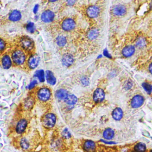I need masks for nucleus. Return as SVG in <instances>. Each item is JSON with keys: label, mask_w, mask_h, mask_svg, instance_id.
<instances>
[{"label": "nucleus", "mask_w": 152, "mask_h": 152, "mask_svg": "<svg viewBox=\"0 0 152 152\" xmlns=\"http://www.w3.org/2000/svg\"><path fill=\"white\" fill-rule=\"evenodd\" d=\"M56 122V115L53 113H48L45 114L42 120V123L44 128L47 129L52 128Z\"/></svg>", "instance_id": "nucleus-1"}, {"label": "nucleus", "mask_w": 152, "mask_h": 152, "mask_svg": "<svg viewBox=\"0 0 152 152\" xmlns=\"http://www.w3.org/2000/svg\"><path fill=\"white\" fill-rule=\"evenodd\" d=\"M37 98L41 102H46L49 101L52 96L51 91L47 87H42L37 92Z\"/></svg>", "instance_id": "nucleus-2"}, {"label": "nucleus", "mask_w": 152, "mask_h": 152, "mask_svg": "<svg viewBox=\"0 0 152 152\" xmlns=\"http://www.w3.org/2000/svg\"><path fill=\"white\" fill-rule=\"evenodd\" d=\"M12 60L17 65H23L26 61L24 53L20 50H16L12 53Z\"/></svg>", "instance_id": "nucleus-3"}, {"label": "nucleus", "mask_w": 152, "mask_h": 152, "mask_svg": "<svg viewBox=\"0 0 152 152\" xmlns=\"http://www.w3.org/2000/svg\"><path fill=\"white\" fill-rule=\"evenodd\" d=\"M145 102L144 97L140 94L134 95L129 102L130 106L133 109H137L142 106Z\"/></svg>", "instance_id": "nucleus-4"}, {"label": "nucleus", "mask_w": 152, "mask_h": 152, "mask_svg": "<svg viewBox=\"0 0 152 152\" xmlns=\"http://www.w3.org/2000/svg\"><path fill=\"white\" fill-rule=\"evenodd\" d=\"M105 99V93L101 88H97L93 94V100L96 104L102 103Z\"/></svg>", "instance_id": "nucleus-5"}, {"label": "nucleus", "mask_w": 152, "mask_h": 152, "mask_svg": "<svg viewBox=\"0 0 152 152\" xmlns=\"http://www.w3.org/2000/svg\"><path fill=\"white\" fill-rule=\"evenodd\" d=\"M28 125V122L26 119L21 118L16 124L15 127V132L18 134H22L26 131Z\"/></svg>", "instance_id": "nucleus-6"}, {"label": "nucleus", "mask_w": 152, "mask_h": 152, "mask_svg": "<svg viewBox=\"0 0 152 152\" xmlns=\"http://www.w3.org/2000/svg\"><path fill=\"white\" fill-rule=\"evenodd\" d=\"M20 44L23 49L28 51L33 48V42L28 37H23L20 40Z\"/></svg>", "instance_id": "nucleus-7"}, {"label": "nucleus", "mask_w": 152, "mask_h": 152, "mask_svg": "<svg viewBox=\"0 0 152 152\" xmlns=\"http://www.w3.org/2000/svg\"><path fill=\"white\" fill-rule=\"evenodd\" d=\"M113 14L115 16L121 17L125 15L126 12V8L125 5L119 4L114 6L112 10Z\"/></svg>", "instance_id": "nucleus-8"}, {"label": "nucleus", "mask_w": 152, "mask_h": 152, "mask_svg": "<svg viewBox=\"0 0 152 152\" xmlns=\"http://www.w3.org/2000/svg\"><path fill=\"white\" fill-rule=\"evenodd\" d=\"M83 148L85 152H94L96 148V144L94 141L87 140L83 142Z\"/></svg>", "instance_id": "nucleus-9"}, {"label": "nucleus", "mask_w": 152, "mask_h": 152, "mask_svg": "<svg viewBox=\"0 0 152 152\" xmlns=\"http://www.w3.org/2000/svg\"><path fill=\"white\" fill-rule=\"evenodd\" d=\"M62 28L63 30L65 31H70L72 30L75 26V23L74 20L72 18H66L65 19L62 24H61Z\"/></svg>", "instance_id": "nucleus-10"}, {"label": "nucleus", "mask_w": 152, "mask_h": 152, "mask_svg": "<svg viewBox=\"0 0 152 152\" xmlns=\"http://www.w3.org/2000/svg\"><path fill=\"white\" fill-rule=\"evenodd\" d=\"M54 13L50 10L44 11L41 15V20L44 23H50L54 19Z\"/></svg>", "instance_id": "nucleus-11"}, {"label": "nucleus", "mask_w": 152, "mask_h": 152, "mask_svg": "<svg viewBox=\"0 0 152 152\" xmlns=\"http://www.w3.org/2000/svg\"><path fill=\"white\" fill-rule=\"evenodd\" d=\"M87 15L90 18H96L97 17L100 12L99 8L95 5H91L89 7L86 11Z\"/></svg>", "instance_id": "nucleus-12"}, {"label": "nucleus", "mask_w": 152, "mask_h": 152, "mask_svg": "<svg viewBox=\"0 0 152 152\" xmlns=\"http://www.w3.org/2000/svg\"><path fill=\"white\" fill-rule=\"evenodd\" d=\"M40 58L37 55H33L31 56L28 60L27 65L30 69H34L37 66V65L39 64Z\"/></svg>", "instance_id": "nucleus-13"}, {"label": "nucleus", "mask_w": 152, "mask_h": 152, "mask_svg": "<svg viewBox=\"0 0 152 152\" xmlns=\"http://www.w3.org/2000/svg\"><path fill=\"white\" fill-rule=\"evenodd\" d=\"M74 61V57L72 56V55L69 53H66L65 54L62 59V63L64 66H71Z\"/></svg>", "instance_id": "nucleus-14"}, {"label": "nucleus", "mask_w": 152, "mask_h": 152, "mask_svg": "<svg viewBox=\"0 0 152 152\" xmlns=\"http://www.w3.org/2000/svg\"><path fill=\"white\" fill-rule=\"evenodd\" d=\"M123 116L124 112L122 109L119 107H115L112 112V116L115 121H120L123 118Z\"/></svg>", "instance_id": "nucleus-15"}, {"label": "nucleus", "mask_w": 152, "mask_h": 152, "mask_svg": "<svg viewBox=\"0 0 152 152\" xmlns=\"http://www.w3.org/2000/svg\"><path fill=\"white\" fill-rule=\"evenodd\" d=\"M102 135L104 140L110 141L115 136V131L111 128H106L103 131Z\"/></svg>", "instance_id": "nucleus-16"}, {"label": "nucleus", "mask_w": 152, "mask_h": 152, "mask_svg": "<svg viewBox=\"0 0 152 152\" xmlns=\"http://www.w3.org/2000/svg\"><path fill=\"white\" fill-rule=\"evenodd\" d=\"M134 52H135V48L132 45H129L125 47L122 50V55L126 58L131 56L134 53Z\"/></svg>", "instance_id": "nucleus-17"}, {"label": "nucleus", "mask_w": 152, "mask_h": 152, "mask_svg": "<svg viewBox=\"0 0 152 152\" xmlns=\"http://www.w3.org/2000/svg\"><path fill=\"white\" fill-rule=\"evenodd\" d=\"M45 77H46V80L49 84L53 86L56 84V78L55 77L53 73L51 71L48 70V71H46Z\"/></svg>", "instance_id": "nucleus-18"}, {"label": "nucleus", "mask_w": 152, "mask_h": 152, "mask_svg": "<svg viewBox=\"0 0 152 152\" xmlns=\"http://www.w3.org/2000/svg\"><path fill=\"white\" fill-rule=\"evenodd\" d=\"M1 64L4 69H9L12 66V61L11 58L7 55H4L2 58Z\"/></svg>", "instance_id": "nucleus-19"}, {"label": "nucleus", "mask_w": 152, "mask_h": 152, "mask_svg": "<svg viewBox=\"0 0 152 152\" xmlns=\"http://www.w3.org/2000/svg\"><path fill=\"white\" fill-rule=\"evenodd\" d=\"M133 150L134 152H147V148L145 144L142 142H139L134 145Z\"/></svg>", "instance_id": "nucleus-20"}, {"label": "nucleus", "mask_w": 152, "mask_h": 152, "mask_svg": "<svg viewBox=\"0 0 152 152\" xmlns=\"http://www.w3.org/2000/svg\"><path fill=\"white\" fill-rule=\"evenodd\" d=\"M64 102L69 106L74 105L77 102V98L75 95L69 93L66 97L64 99Z\"/></svg>", "instance_id": "nucleus-21"}, {"label": "nucleus", "mask_w": 152, "mask_h": 152, "mask_svg": "<svg viewBox=\"0 0 152 152\" xmlns=\"http://www.w3.org/2000/svg\"><path fill=\"white\" fill-rule=\"evenodd\" d=\"M8 18L12 21H18L21 18V14L18 10H14L10 14Z\"/></svg>", "instance_id": "nucleus-22"}, {"label": "nucleus", "mask_w": 152, "mask_h": 152, "mask_svg": "<svg viewBox=\"0 0 152 152\" xmlns=\"http://www.w3.org/2000/svg\"><path fill=\"white\" fill-rule=\"evenodd\" d=\"M68 92L64 89H59L56 91L55 96L59 100H64L68 94Z\"/></svg>", "instance_id": "nucleus-23"}, {"label": "nucleus", "mask_w": 152, "mask_h": 152, "mask_svg": "<svg viewBox=\"0 0 152 152\" xmlns=\"http://www.w3.org/2000/svg\"><path fill=\"white\" fill-rule=\"evenodd\" d=\"M19 144L20 147L24 150H27L30 147V141L26 137H21L19 141Z\"/></svg>", "instance_id": "nucleus-24"}, {"label": "nucleus", "mask_w": 152, "mask_h": 152, "mask_svg": "<svg viewBox=\"0 0 152 152\" xmlns=\"http://www.w3.org/2000/svg\"><path fill=\"white\" fill-rule=\"evenodd\" d=\"M34 104V100L32 97H27L24 100L23 103V106L26 110H30L32 108Z\"/></svg>", "instance_id": "nucleus-25"}, {"label": "nucleus", "mask_w": 152, "mask_h": 152, "mask_svg": "<svg viewBox=\"0 0 152 152\" xmlns=\"http://www.w3.org/2000/svg\"><path fill=\"white\" fill-rule=\"evenodd\" d=\"M135 46L139 49L143 48L146 45V40L145 39L142 37H140L137 39L135 42Z\"/></svg>", "instance_id": "nucleus-26"}, {"label": "nucleus", "mask_w": 152, "mask_h": 152, "mask_svg": "<svg viewBox=\"0 0 152 152\" xmlns=\"http://www.w3.org/2000/svg\"><path fill=\"white\" fill-rule=\"evenodd\" d=\"M34 76L37 77L40 82H44L45 80V72L42 69H39L36 71L34 73Z\"/></svg>", "instance_id": "nucleus-27"}, {"label": "nucleus", "mask_w": 152, "mask_h": 152, "mask_svg": "<svg viewBox=\"0 0 152 152\" xmlns=\"http://www.w3.org/2000/svg\"><path fill=\"white\" fill-rule=\"evenodd\" d=\"M99 35V31L96 28H93L90 30L87 34V37L90 40L95 39Z\"/></svg>", "instance_id": "nucleus-28"}, {"label": "nucleus", "mask_w": 152, "mask_h": 152, "mask_svg": "<svg viewBox=\"0 0 152 152\" xmlns=\"http://www.w3.org/2000/svg\"><path fill=\"white\" fill-rule=\"evenodd\" d=\"M56 42L59 46H64L66 43V40L64 36H59L56 38Z\"/></svg>", "instance_id": "nucleus-29"}, {"label": "nucleus", "mask_w": 152, "mask_h": 152, "mask_svg": "<svg viewBox=\"0 0 152 152\" xmlns=\"http://www.w3.org/2000/svg\"><path fill=\"white\" fill-rule=\"evenodd\" d=\"M142 86L143 87V88L144 89V90L148 93V94H151V93L152 92V85L151 84H150L148 82H144L142 84Z\"/></svg>", "instance_id": "nucleus-30"}, {"label": "nucleus", "mask_w": 152, "mask_h": 152, "mask_svg": "<svg viewBox=\"0 0 152 152\" xmlns=\"http://www.w3.org/2000/svg\"><path fill=\"white\" fill-rule=\"evenodd\" d=\"M26 28L28 32H30L31 33H33L35 31V26H34V23H31V22L28 23L26 25Z\"/></svg>", "instance_id": "nucleus-31"}, {"label": "nucleus", "mask_w": 152, "mask_h": 152, "mask_svg": "<svg viewBox=\"0 0 152 152\" xmlns=\"http://www.w3.org/2000/svg\"><path fill=\"white\" fill-rule=\"evenodd\" d=\"M62 137L64 139H69L71 137V134L70 132L68 131V129L65 128L62 132Z\"/></svg>", "instance_id": "nucleus-32"}, {"label": "nucleus", "mask_w": 152, "mask_h": 152, "mask_svg": "<svg viewBox=\"0 0 152 152\" xmlns=\"http://www.w3.org/2000/svg\"><path fill=\"white\" fill-rule=\"evenodd\" d=\"M124 88L126 90H129L130 88H132V86H133V83L132 81V80H127L125 84H124Z\"/></svg>", "instance_id": "nucleus-33"}, {"label": "nucleus", "mask_w": 152, "mask_h": 152, "mask_svg": "<svg viewBox=\"0 0 152 152\" xmlns=\"http://www.w3.org/2000/svg\"><path fill=\"white\" fill-rule=\"evenodd\" d=\"M81 82L83 86H88L89 84V80L87 77L84 76V77H83L81 79Z\"/></svg>", "instance_id": "nucleus-34"}, {"label": "nucleus", "mask_w": 152, "mask_h": 152, "mask_svg": "<svg viewBox=\"0 0 152 152\" xmlns=\"http://www.w3.org/2000/svg\"><path fill=\"white\" fill-rule=\"evenodd\" d=\"M5 49V43L4 40L0 38V52H2Z\"/></svg>", "instance_id": "nucleus-35"}, {"label": "nucleus", "mask_w": 152, "mask_h": 152, "mask_svg": "<svg viewBox=\"0 0 152 152\" xmlns=\"http://www.w3.org/2000/svg\"><path fill=\"white\" fill-rule=\"evenodd\" d=\"M37 84V82L36 80H33V81H31L30 82V84H28V88L29 90L32 89L33 88H34V87L36 86Z\"/></svg>", "instance_id": "nucleus-36"}, {"label": "nucleus", "mask_w": 152, "mask_h": 152, "mask_svg": "<svg viewBox=\"0 0 152 152\" xmlns=\"http://www.w3.org/2000/svg\"><path fill=\"white\" fill-rule=\"evenodd\" d=\"M102 142H104V143H106V144H115V142L113 141H106V140H100Z\"/></svg>", "instance_id": "nucleus-37"}, {"label": "nucleus", "mask_w": 152, "mask_h": 152, "mask_svg": "<svg viewBox=\"0 0 152 152\" xmlns=\"http://www.w3.org/2000/svg\"><path fill=\"white\" fill-rule=\"evenodd\" d=\"M75 2V0H67L66 3L68 5H72Z\"/></svg>", "instance_id": "nucleus-38"}, {"label": "nucleus", "mask_w": 152, "mask_h": 152, "mask_svg": "<svg viewBox=\"0 0 152 152\" xmlns=\"http://www.w3.org/2000/svg\"><path fill=\"white\" fill-rule=\"evenodd\" d=\"M103 54H104V55L106 56V57H107V58H111V56L110 55V54L108 53V52H107V50H106V49H105L104 50V52H103Z\"/></svg>", "instance_id": "nucleus-39"}, {"label": "nucleus", "mask_w": 152, "mask_h": 152, "mask_svg": "<svg viewBox=\"0 0 152 152\" xmlns=\"http://www.w3.org/2000/svg\"><path fill=\"white\" fill-rule=\"evenodd\" d=\"M120 152H129V148L128 147H123L121 148Z\"/></svg>", "instance_id": "nucleus-40"}, {"label": "nucleus", "mask_w": 152, "mask_h": 152, "mask_svg": "<svg viewBox=\"0 0 152 152\" xmlns=\"http://www.w3.org/2000/svg\"><path fill=\"white\" fill-rule=\"evenodd\" d=\"M148 71L149 72L152 74V62L150 64V65H148Z\"/></svg>", "instance_id": "nucleus-41"}, {"label": "nucleus", "mask_w": 152, "mask_h": 152, "mask_svg": "<svg viewBox=\"0 0 152 152\" xmlns=\"http://www.w3.org/2000/svg\"><path fill=\"white\" fill-rule=\"evenodd\" d=\"M38 8H39V5H36L34 7V10H33V12L34 14H36L38 10Z\"/></svg>", "instance_id": "nucleus-42"}, {"label": "nucleus", "mask_w": 152, "mask_h": 152, "mask_svg": "<svg viewBox=\"0 0 152 152\" xmlns=\"http://www.w3.org/2000/svg\"><path fill=\"white\" fill-rule=\"evenodd\" d=\"M50 2H55V1H56L57 0H49Z\"/></svg>", "instance_id": "nucleus-43"}, {"label": "nucleus", "mask_w": 152, "mask_h": 152, "mask_svg": "<svg viewBox=\"0 0 152 152\" xmlns=\"http://www.w3.org/2000/svg\"><path fill=\"white\" fill-rule=\"evenodd\" d=\"M148 152H152V149H151Z\"/></svg>", "instance_id": "nucleus-44"}, {"label": "nucleus", "mask_w": 152, "mask_h": 152, "mask_svg": "<svg viewBox=\"0 0 152 152\" xmlns=\"http://www.w3.org/2000/svg\"><path fill=\"white\" fill-rule=\"evenodd\" d=\"M150 6H151V9H152V3H151V5H150Z\"/></svg>", "instance_id": "nucleus-45"}, {"label": "nucleus", "mask_w": 152, "mask_h": 152, "mask_svg": "<svg viewBox=\"0 0 152 152\" xmlns=\"http://www.w3.org/2000/svg\"><path fill=\"white\" fill-rule=\"evenodd\" d=\"M30 152H36V151H30Z\"/></svg>", "instance_id": "nucleus-46"}, {"label": "nucleus", "mask_w": 152, "mask_h": 152, "mask_svg": "<svg viewBox=\"0 0 152 152\" xmlns=\"http://www.w3.org/2000/svg\"><path fill=\"white\" fill-rule=\"evenodd\" d=\"M0 68H1V66H0Z\"/></svg>", "instance_id": "nucleus-47"}]
</instances>
